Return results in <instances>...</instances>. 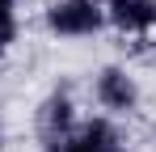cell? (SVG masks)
Returning a JSON list of instances; mask_svg holds the SVG:
<instances>
[{"label":"cell","instance_id":"obj_3","mask_svg":"<svg viewBox=\"0 0 156 152\" xmlns=\"http://www.w3.org/2000/svg\"><path fill=\"white\" fill-rule=\"evenodd\" d=\"M135 97H139V89H135V80L122 68H105L97 76V101H101L105 110H131Z\"/></svg>","mask_w":156,"mask_h":152},{"label":"cell","instance_id":"obj_4","mask_svg":"<svg viewBox=\"0 0 156 152\" xmlns=\"http://www.w3.org/2000/svg\"><path fill=\"white\" fill-rule=\"evenodd\" d=\"M59 152H118V135H114V127L101 123V118H93V123H84L76 135H68Z\"/></svg>","mask_w":156,"mask_h":152},{"label":"cell","instance_id":"obj_6","mask_svg":"<svg viewBox=\"0 0 156 152\" xmlns=\"http://www.w3.org/2000/svg\"><path fill=\"white\" fill-rule=\"evenodd\" d=\"M13 34H17V17H13V0H0V55L9 51Z\"/></svg>","mask_w":156,"mask_h":152},{"label":"cell","instance_id":"obj_2","mask_svg":"<svg viewBox=\"0 0 156 152\" xmlns=\"http://www.w3.org/2000/svg\"><path fill=\"white\" fill-rule=\"evenodd\" d=\"M101 9H105V17L118 30H127V34H148L156 25V0H105Z\"/></svg>","mask_w":156,"mask_h":152},{"label":"cell","instance_id":"obj_1","mask_svg":"<svg viewBox=\"0 0 156 152\" xmlns=\"http://www.w3.org/2000/svg\"><path fill=\"white\" fill-rule=\"evenodd\" d=\"M101 21H105V9L97 0H59L47 13V25L63 38H84V34L101 30Z\"/></svg>","mask_w":156,"mask_h":152},{"label":"cell","instance_id":"obj_5","mask_svg":"<svg viewBox=\"0 0 156 152\" xmlns=\"http://www.w3.org/2000/svg\"><path fill=\"white\" fill-rule=\"evenodd\" d=\"M68 127H72V101L63 97V93H55V97L42 106V114H38V131H42L47 148H59V144L68 139Z\"/></svg>","mask_w":156,"mask_h":152}]
</instances>
